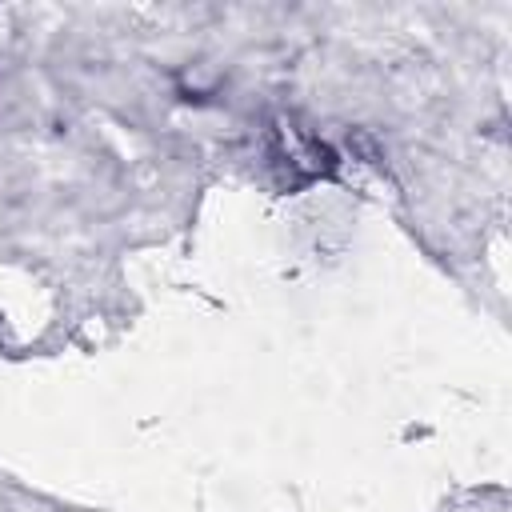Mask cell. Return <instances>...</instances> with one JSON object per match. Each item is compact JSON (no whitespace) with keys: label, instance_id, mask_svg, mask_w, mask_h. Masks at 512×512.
Here are the masks:
<instances>
[{"label":"cell","instance_id":"6da1fadb","mask_svg":"<svg viewBox=\"0 0 512 512\" xmlns=\"http://www.w3.org/2000/svg\"><path fill=\"white\" fill-rule=\"evenodd\" d=\"M272 164L284 172V184H288V188H300V184L336 176V164H340V160H336V152H332L316 132H308L300 120L280 116V120H272Z\"/></svg>","mask_w":512,"mask_h":512}]
</instances>
